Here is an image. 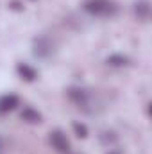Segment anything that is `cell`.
Returning <instances> with one entry per match:
<instances>
[{
  "instance_id": "1",
  "label": "cell",
  "mask_w": 152,
  "mask_h": 154,
  "mask_svg": "<svg viewBox=\"0 0 152 154\" xmlns=\"http://www.w3.org/2000/svg\"><path fill=\"white\" fill-rule=\"evenodd\" d=\"M66 97L70 99V102H74L77 108L86 113V115H95L99 113V100H97V95L88 90V88H81V86H72L66 90Z\"/></svg>"
},
{
  "instance_id": "2",
  "label": "cell",
  "mask_w": 152,
  "mask_h": 154,
  "mask_svg": "<svg viewBox=\"0 0 152 154\" xmlns=\"http://www.w3.org/2000/svg\"><path fill=\"white\" fill-rule=\"evenodd\" d=\"M56 52H57V43L54 38H50L47 34H41L38 38H34V41H32L34 57H38L41 61H48L56 56Z\"/></svg>"
},
{
  "instance_id": "3",
  "label": "cell",
  "mask_w": 152,
  "mask_h": 154,
  "mask_svg": "<svg viewBox=\"0 0 152 154\" xmlns=\"http://www.w3.org/2000/svg\"><path fill=\"white\" fill-rule=\"evenodd\" d=\"M82 9L91 14V16H100V18H111L116 14L118 7L111 0H86L82 4Z\"/></svg>"
},
{
  "instance_id": "4",
  "label": "cell",
  "mask_w": 152,
  "mask_h": 154,
  "mask_svg": "<svg viewBox=\"0 0 152 154\" xmlns=\"http://www.w3.org/2000/svg\"><path fill=\"white\" fill-rule=\"evenodd\" d=\"M48 142H50L52 149H56L57 152H70V140H68V136H66L61 129L50 131Z\"/></svg>"
},
{
  "instance_id": "5",
  "label": "cell",
  "mask_w": 152,
  "mask_h": 154,
  "mask_svg": "<svg viewBox=\"0 0 152 154\" xmlns=\"http://www.w3.org/2000/svg\"><path fill=\"white\" fill-rule=\"evenodd\" d=\"M20 106V99L14 93H5L0 97V115H5Z\"/></svg>"
},
{
  "instance_id": "6",
  "label": "cell",
  "mask_w": 152,
  "mask_h": 154,
  "mask_svg": "<svg viewBox=\"0 0 152 154\" xmlns=\"http://www.w3.org/2000/svg\"><path fill=\"white\" fill-rule=\"evenodd\" d=\"M16 74L22 77L23 81H27V82H34L38 79V70L34 66L27 65V63H18L16 65Z\"/></svg>"
},
{
  "instance_id": "7",
  "label": "cell",
  "mask_w": 152,
  "mask_h": 154,
  "mask_svg": "<svg viewBox=\"0 0 152 154\" xmlns=\"http://www.w3.org/2000/svg\"><path fill=\"white\" fill-rule=\"evenodd\" d=\"M134 16L141 22H147L150 18V2L149 0H138L134 2Z\"/></svg>"
},
{
  "instance_id": "8",
  "label": "cell",
  "mask_w": 152,
  "mask_h": 154,
  "mask_svg": "<svg viewBox=\"0 0 152 154\" xmlns=\"http://www.w3.org/2000/svg\"><path fill=\"white\" fill-rule=\"evenodd\" d=\"M20 116H22V120L27 122V124H39V122H41V113H39L38 109L31 108V106L23 108L22 113H20Z\"/></svg>"
},
{
  "instance_id": "9",
  "label": "cell",
  "mask_w": 152,
  "mask_h": 154,
  "mask_svg": "<svg viewBox=\"0 0 152 154\" xmlns=\"http://www.w3.org/2000/svg\"><path fill=\"white\" fill-rule=\"evenodd\" d=\"M129 57L123 56V54H111L108 59H106V65L111 66V68H123V66H129Z\"/></svg>"
},
{
  "instance_id": "10",
  "label": "cell",
  "mask_w": 152,
  "mask_h": 154,
  "mask_svg": "<svg viewBox=\"0 0 152 154\" xmlns=\"http://www.w3.org/2000/svg\"><path fill=\"white\" fill-rule=\"evenodd\" d=\"M72 129H74L75 136H79V138H86V136H88V127H86V124H82V122H74V124H72Z\"/></svg>"
},
{
  "instance_id": "11",
  "label": "cell",
  "mask_w": 152,
  "mask_h": 154,
  "mask_svg": "<svg viewBox=\"0 0 152 154\" xmlns=\"http://www.w3.org/2000/svg\"><path fill=\"white\" fill-rule=\"evenodd\" d=\"M116 140H118V136L114 134L113 131H104V133L100 134V142H102L104 145H108V147H109V145H113Z\"/></svg>"
},
{
  "instance_id": "12",
  "label": "cell",
  "mask_w": 152,
  "mask_h": 154,
  "mask_svg": "<svg viewBox=\"0 0 152 154\" xmlns=\"http://www.w3.org/2000/svg\"><path fill=\"white\" fill-rule=\"evenodd\" d=\"M0 154H5V140L0 136Z\"/></svg>"
},
{
  "instance_id": "13",
  "label": "cell",
  "mask_w": 152,
  "mask_h": 154,
  "mask_svg": "<svg viewBox=\"0 0 152 154\" xmlns=\"http://www.w3.org/2000/svg\"><path fill=\"white\" fill-rule=\"evenodd\" d=\"M108 154H122V152H118V151H109Z\"/></svg>"
}]
</instances>
